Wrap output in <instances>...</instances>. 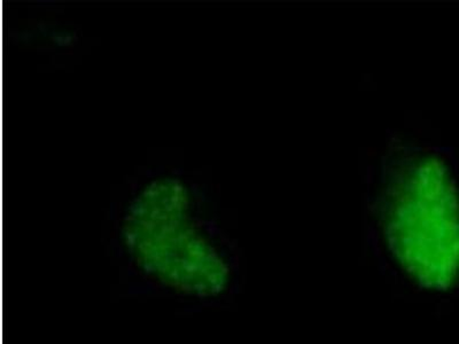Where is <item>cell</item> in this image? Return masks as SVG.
Returning <instances> with one entry per match:
<instances>
[{
    "label": "cell",
    "mask_w": 459,
    "mask_h": 344,
    "mask_svg": "<svg viewBox=\"0 0 459 344\" xmlns=\"http://www.w3.org/2000/svg\"><path fill=\"white\" fill-rule=\"evenodd\" d=\"M120 243L139 284L168 297L204 305L224 297L235 281L227 253L200 222L178 180L143 188L123 217Z\"/></svg>",
    "instance_id": "obj_1"
},
{
    "label": "cell",
    "mask_w": 459,
    "mask_h": 344,
    "mask_svg": "<svg viewBox=\"0 0 459 344\" xmlns=\"http://www.w3.org/2000/svg\"><path fill=\"white\" fill-rule=\"evenodd\" d=\"M379 228L397 269L413 285L444 293L459 282V192L441 159L408 154L389 171Z\"/></svg>",
    "instance_id": "obj_2"
}]
</instances>
